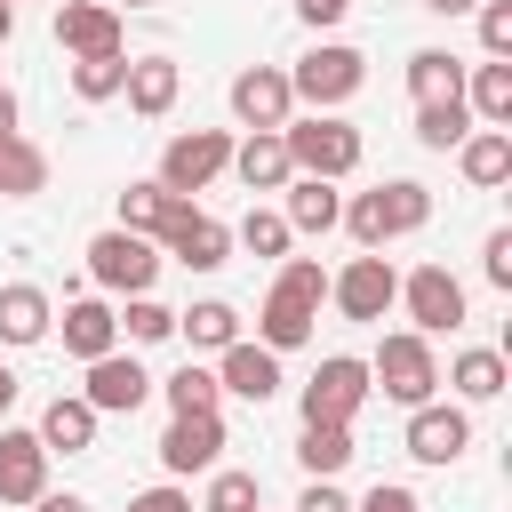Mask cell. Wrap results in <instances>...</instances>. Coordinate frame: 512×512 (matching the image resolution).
I'll return each mask as SVG.
<instances>
[{
    "instance_id": "6da1fadb",
    "label": "cell",
    "mask_w": 512,
    "mask_h": 512,
    "mask_svg": "<svg viewBox=\"0 0 512 512\" xmlns=\"http://www.w3.org/2000/svg\"><path fill=\"white\" fill-rule=\"evenodd\" d=\"M320 296H328L320 256H280V280H272V296L256 304V344H264V352H296V344H312Z\"/></svg>"
},
{
    "instance_id": "7a4b0ae2",
    "label": "cell",
    "mask_w": 512,
    "mask_h": 512,
    "mask_svg": "<svg viewBox=\"0 0 512 512\" xmlns=\"http://www.w3.org/2000/svg\"><path fill=\"white\" fill-rule=\"evenodd\" d=\"M432 224V192L416 184V176H384V184H368L360 200H344V232L360 240V248H392V240H408V232H424Z\"/></svg>"
},
{
    "instance_id": "3957f363",
    "label": "cell",
    "mask_w": 512,
    "mask_h": 512,
    "mask_svg": "<svg viewBox=\"0 0 512 512\" xmlns=\"http://www.w3.org/2000/svg\"><path fill=\"white\" fill-rule=\"evenodd\" d=\"M280 144H288V168L296 176H320V184H344L360 168V128L344 112H304V120L280 128Z\"/></svg>"
},
{
    "instance_id": "277c9868",
    "label": "cell",
    "mask_w": 512,
    "mask_h": 512,
    "mask_svg": "<svg viewBox=\"0 0 512 512\" xmlns=\"http://www.w3.org/2000/svg\"><path fill=\"white\" fill-rule=\"evenodd\" d=\"M368 392H384V400H400V408L440 400V352H432V336L392 328V336L376 344V360H368Z\"/></svg>"
},
{
    "instance_id": "5b68a950",
    "label": "cell",
    "mask_w": 512,
    "mask_h": 512,
    "mask_svg": "<svg viewBox=\"0 0 512 512\" xmlns=\"http://www.w3.org/2000/svg\"><path fill=\"white\" fill-rule=\"evenodd\" d=\"M288 88H296V104L336 112V104H352V96L368 88V56H360L352 40H320V48H304V56L288 64Z\"/></svg>"
},
{
    "instance_id": "8992f818",
    "label": "cell",
    "mask_w": 512,
    "mask_h": 512,
    "mask_svg": "<svg viewBox=\"0 0 512 512\" xmlns=\"http://www.w3.org/2000/svg\"><path fill=\"white\" fill-rule=\"evenodd\" d=\"M232 168V128H184V136H168L160 144V192H176V200H192V192H208L216 176Z\"/></svg>"
},
{
    "instance_id": "52a82bcc",
    "label": "cell",
    "mask_w": 512,
    "mask_h": 512,
    "mask_svg": "<svg viewBox=\"0 0 512 512\" xmlns=\"http://www.w3.org/2000/svg\"><path fill=\"white\" fill-rule=\"evenodd\" d=\"M88 280L112 288V296H152V280H160V248H152L144 232L104 224V232L88 240Z\"/></svg>"
},
{
    "instance_id": "ba28073f",
    "label": "cell",
    "mask_w": 512,
    "mask_h": 512,
    "mask_svg": "<svg viewBox=\"0 0 512 512\" xmlns=\"http://www.w3.org/2000/svg\"><path fill=\"white\" fill-rule=\"evenodd\" d=\"M152 248L160 256H176L184 272H216L224 256H232V224H216L208 208H192V200H168V224L152 232Z\"/></svg>"
},
{
    "instance_id": "9c48e42d",
    "label": "cell",
    "mask_w": 512,
    "mask_h": 512,
    "mask_svg": "<svg viewBox=\"0 0 512 512\" xmlns=\"http://www.w3.org/2000/svg\"><path fill=\"white\" fill-rule=\"evenodd\" d=\"M328 304H336L344 320H384V312L400 304V272H392V256L360 248L344 272H328Z\"/></svg>"
},
{
    "instance_id": "30bf717a",
    "label": "cell",
    "mask_w": 512,
    "mask_h": 512,
    "mask_svg": "<svg viewBox=\"0 0 512 512\" xmlns=\"http://www.w3.org/2000/svg\"><path fill=\"white\" fill-rule=\"evenodd\" d=\"M400 312H408L416 336H456V328H464V280H456L448 264H416V272L400 280Z\"/></svg>"
},
{
    "instance_id": "8fae6325",
    "label": "cell",
    "mask_w": 512,
    "mask_h": 512,
    "mask_svg": "<svg viewBox=\"0 0 512 512\" xmlns=\"http://www.w3.org/2000/svg\"><path fill=\"white\" fill-rule=\"evenodd\" d=\"M360 400H368V360H352V352H328V360L312 368V384L296 392L304 424H352Z\"/></svg>"
},
{
    "instance_id": "7c38bea8",
    "label": "cell",
    "mask_w": 512,
    "mask_h": 512,
    "mask_svg": "<svg viewBox=\"0 0 512 512\" xmlns=\"http://www.w3.org/2000/svg\"><path fill=\"white\" fill-rule=\"evenodd\" d=\"M232 120L240 128H288L296 120V88L280 64H240L232 72Z\"/></svg>"
},
{
    "instance_id": "4fadbf2b",
    "label": "cell",
    "mask_w": 512,
    "mask_h": 512,
    "mask_svg": "<svg viewBox=\"0 0 512 512\" xmlns=\"http://www.w3.org/2000/svg\"><path fill=\"white\" fill-rule=\"evenodd\" d=\"M400 448H408L416 464H456V456L472 448V416H464V408H448V400H424V408H408Z\"/></svg>"
},
{
    "instance_id": "5bb4252c",
    "label": "cell",
    "mask_w": 512,
    "mask_h": 512,
    "mask_svg": "<svg viewBox=\"0 0 512 512\" xmlns=\"http://www.w3.org/2000/svg\"><path fill=\"white\" fill-rule=\"evenodd\" d=\"M216 464H224V416H168L160 472L168 480H192V472H216Z\"/></svg>"
},
{
    "instance_id": "9a60e30c",
    "label": "cell",
    "mask_w": 512,
    "mask_h": 512,
    "mask_svg": "<svg viewBox=\"0 0 512 512\" xmlns=\"http://www.w3.org/2000/svg\"><path fill=\"white\" fill-rule=\"evenodd\" d=\"M80 400H88L96 416H136V408L152 400V376H144V360H128V352H104V360H88V384H80Z\"/></svg>"
},
{
    "instance_id": "2e32d148",
    "label": "cell",
    "mask_w": 512,
    "mask_h": 512,
    "mask_svg": "<svg viewBox=\"0 0 512 512\" xmlns=\"http://www.w3.org/2000/svg\"><path fill=\"white\" fill-rule=\"evenodd\" d=\"M48 496V448L24 424H0V504H40Z\"/></svg>"
},
{
    "instance_id": "e0dca14e",
    "label": "cell",
    "mask_w": 512,
    "mask_h": 512,
    "mask_svg": "<svg viewBox=\"0 0 512 512\" xmlns=\"http://www.w3.org/2000/svg\"><path fill=\"white\" fill-rule=\"evenodd\" d=\"M56 48H72V56H120V8L112 0H56Z\"/></svg>"
},
{
    "instance_id": "ac0fdd59",
    "label": "cell",
    "mask_w": 512,
    "mask_h": 512,
    "mask_svg": "<svg viewBox=\"0 0 512 512\" xmlns=\"http://www.w3.org/2000/svg\"><path fill=\"white\" fill-rule=\"evenodd\" d=\"M56 328H64V352H72L80 368H88V360H104V352H120V312H112L104 296H72Z\"/></svg>"
},
{
    "instance_id": "d6986e66",
    "label": "cell",
    "mask_w": 512,
    "mask_h": 512,
    "mask_svg": "<svg viewBox=\"0 0 512 512\" xmlns=\"http://www.w3.org/2000/svg\"><path fill=\"white\" fill-rule=\"evenodd\" d=\"M128 112L136 120H168L176 112V96H184V72H176V56H128Z\"/></svg>"
},
{
    "instance_id": "ffe728a7",
    "label": "cell",
    "mask_w": 512,
    "mask_h": 512,
    "mask_svg": "<svg viewBox=\"0 0 512 512\" xmlns=\"http://www.w3.org/2000/svg\"><path fill=\"white\" fill-rule=\"evenodd\" d=\"M216 384H224V392H240L248 408H264V400H272L288 376H280V352H264V344H248V336H240V344H224V368H216Z\"/></svg>"
},
{
    "instance_id": "44dd1931",
    "label": "cell",
    "mask_w": 512,
    "mask_h": 512,
    "mask_svg": "<svg viewBox=\"0 0 512 512\" xmlns=\"http://www.w3.org/2000/svg\"><path fill=\"white\" fill-rule=\"evenodd\" d=\"M96 424H104V416H96L80 392H56V400L40 408V424H32V432H40V448H48V456H88V448H96Z\"/></svg>"
},
{
    "instance_id": "7402d4cb",
    "label": "cell",
    "mask_w": 512,
    "mask_h": 512,
    "mask_svg": "<svg viewBox=\"0 0 512 512\" xmlns=\"http://www.w3.org/2000/svg\"><path fill=\"white\" fill-rule=\"evenodd\" d=\"M232 176L248 184V192H280L296 168H288V144H280V128H248L240 144H232Z\"/></svg>"
},
{
    "instance_id": "603a6c76",
    "label": "cell",
    "mask_w": 512,
    "mask_h": 512,
    "mask_svg": "<svg viewBox=\"0 0 512 512\" xmlns=\"http://www.w3.org/2000/svg\"><path fill=\"white\" fill-rule=\"evenodd\" d=\"M456 168H464V184H472V192L512 184V128H472V136L456 144Z\"/></svg>"
},
{
    "instance_id": "cb8c5ba5",
    "label": "cell",
    "mask_w": 512,
    "mask_h": 512,
    "mask_svg": "<svg viewBox=\"0 0 512 512\" xmlns=\"http://www.w3.org/2000/svg\"><path fill=\"white\" fill-rule=\"evenodd\" d=\"M56 328V304H48V288H32V280H8L0 288V344H40Z\"/></svg>"
},
{
    "instance_id": "d4e9b609",
    "label": "cell",
    "mask_w": 512,
    "mask_h": 512,
    "mask_svg": "<svg viewBox=\"0 0 512 512\" xmlns=\"http://www.w3.org/2000/svg\"><path fill=\"white\" fill-rule=\"evenodd\" d=\"M280 192H288V208H280L288 232H336V224H344V192H336V184H320V176H288Z\"/></svg>"
},
{
    "instance_id": "484cf974",
    "label": "cell",
    "mask_w": 512,
    "mask_h": 512,
    "mask_svg": "<svg viewBox=\"0 0 512 512\" xmlns=\"http://www.w3.org/2000/svg\"><path fill=\"white\" fill-rule=\"evenodd\" d=\"M464 112H472V128H512V64H472Z\"/></svg>"
},
{
    "instance_id": "4316f807",
    "label": "cell",
    "mask_w": 512,
    "mask_h": 512,
    "mask_svg": "<svg viewBox=\"0 0 512 512\" xmlns=\"http://www.w3.org/2000/svg\"><path fill=\"white\" fill-rule=\"evenodd\" d=\"M32 192H48V152L16 128L0 136V200H32Z\"/></svg>"
},
{
    "instance_id": "83f0119b",
    "label": "cell",
    "mask_w": 512,
    "mask_h": 512,
    "mask_svg": "<svg viewBox=\"0 0 512 512\" xmlns=\"http://www.w3.org/2000/svg\"><path fill=\"white\" fill-rule=\"evenodd\" d=\"M408 96H416V104H456V96H464V64H456L448 48H416V56H408Z\"/></svg>"
},
{
    "instance_id": "f1b7e54d",
    "label": "cell",
    "mask_w": 512,
    "mask_h": 512,
    "mask_svg": "<svg viewBox=\"0 0 512 512\" xmlns=\"http://www.w3.org/2000/svg\"><path fill=\"white\" fill-rule=\"evenodd\" d=\"M176 336H184L192 352H224V344H240V312H232L224 296H200L192 312H176Z\"/></svg>"
},
{
    "instance_id": "f546056e",
    "label": "cell",
    "mask_w": 512,
    "mask_h": 512,
    "mask_svg": "<svg viewBox=\"0 0 512 512\" xmlns=\"http://www.w3.org/2000/svg\"><path fill=\"white\" fill-rule=\"evenodd\" d=\"M448 384H456V400H464V408H480V400H496L512 376H504V352L472 344V352H456V360H448Z\"/></svg>"
},
{
    "instance_id": "4dcf8cb0",
    "label": "cell",
    "mask_w": 512,
    "mask_h": 512,
    "mask_svg": "<svg viewBox=\"0 0 512 512\" xmlns=\"http://www.w3.org/2000/svg\"><path fill=\"white\" fill-rule=\"evenodd\" d=\"M168 200H176V192H160L152 176H128V184H120V200H112V224H120V232H144V240H152V232L168 224Z\"/></svg>"
},
{
    "instance_id": "1f68e13d",
    "label": "cell",
    "mask_w": 512,
    "mask_h": 512,
    "mask_svg": "<svg viewBox=\"0 0 512 512\" xmlns=\"http://www.w3.org/2000/svg\"><path fill=\"white\" fill-rule=\"evenodd\" d=\"M160 400H168V416H216V400H224V384H216V368H200V360H184L168 384H152Z\"/></svg>"
},
{
    "instance_id": "d6a6232c",
    "label": "cell",
    "mask_w": 512,
    "mask_h": 512,
    "mask_svg": "<svg viewBox=\"0 0 512 512\" xmlns=\"http://www.w3.org/2000/svg\"><path fill=\"white\" fill-rule=\"evenodd\" d=\"M352 456H360V448H352V424H304V440H296V464H304L312 480H336Z\"/></svg>"
},
{
    "instance_id": "836d02e7",
    "label": "cell",
    "mask_w": 512,
    "mask_h": 512,
    "mask_svg": "<svg viewBox=\"0 0 512 512\" xmlns=\"http://www.w3.org/2000/svg\"><path fill=\"white\" fill-rule=\"evenodd\" d=\"M128 88V48L120 56H72V96L80 104H112Z\"/></svg>"
},
{
    "instance_id": "e575fe53",
    "label": "cell",
    "mask_w": 512,
    "mask_h": 512,
    "mask_svg": "<svg viewBox=\"0 0 512 512\" xmlns=\"http://www.w3.org/2000/svg\"><path fill=\"white\" fill-rule=\"evenodd\" d=\"M464 136H472L464 96H456V104H416V144H424V152H456Z\"/></svg>"
},
{
    "instance_id": "d590c367",
    "label": "cell",
    "mask_w": 512,
    "mask_h": 512,
    "mask_svg": "<svg viewBox=\"0 0 512 512\" xmlns=\"http://www.w3.org/2000/svg\"><path fill=\"white\" fill-rule=\"evenodd\" d=\"M232 240H240V248H248V256H272V264H280V256H288V248H296V232H288V216H280V208H248V216H240V232H232Z\"/></svg>"
},
{
    "instance_id": "8d00e7d4",
    "label": "cell",
    "mask_w": 512,
    "mask_h": 512,
    "mask_svg": "<svg viewBox=\"0 0 512 512\" xmlns=\"http://www.w3.org/2000/svg\"><path fill=\"white\" fill-rule=\"evenodd\" d=\"M256 504H264L256 472H232V464H216V472H208V496H200V512H256Z\"/></svg>"
},
{
    "instance_id": "74e56055",
    "label": "cell",
    "mask_w": 512,
    "mask_h": 512,
    "mask_svg": "<svg viewBox=\"0 0 512 512\" xmlns=\"http://www.w3.org/2000/svg\"><path fill=\"white\" fill-rule=\"evenodd\" d=\"M120 336H128V344H168V336H176V312H168L160 296H128Z\"/></svg>"
},
{
    "instance_id": "f35d334b",
    "label": "cell",
    "mask_w": 512,
    "mask_h": 512,
    "mask_svg": "<svg viewBox=\"0 0 512 512\" xmlns=\"http://www.w3.org/2000/svg\"><path fill=\"white\" fill-rule=\"evenodd\" d=\"M480 56L488 64H512V0H480Z\"/></svg>"
},
{
    "instance_id": "ab89813d",
    "label": "cell",
    "mask_w": 512,
    "mask_h": 512,
    "mask_svg": "<svg viewBox=\"0 0 512 512\" xmlns=\"http://www.w3.org/2000/svg\"><path fill=\"white\" fill-rule=\"evenodd\" d=\"M480 272H488V288H504V296H512V224H496V232H488Z\"/></svg>"
},
{
    "instance_id": "60d3db41",
    "label": "cell",
    "mask_w": 512,
    "mask_h": 512,
    "mask_svg": "<svg viewBox=\"0 0 512 512\" xmlns=\"http://www.w3.org/2000/svg\"><path fill=\"white\" fill-rule=\"evenodd\" d=\"M352 512H424V504H416V488H400V480H376V488H368Z\"/></svg>"
},
{
    "instance_id": "b9f144b4",
    "label": "cell",
    "mask_w": 512,
    "mask_h": 512,
    "mask_svg": "<svg viewBox=\"0 0 512 512\" xmlns=\"http://www.w3.org/2000/svg\"><path fill=\"white\" fill-rule=\"evenodd\" d=\"M128 512H200L176 480H160V488H144V496H128Z\"/></svg>"
},
{
    "instance_id": "7bdbcfd3",
    "label": "cell",
    "mask_w": 512,
    "mask_h": 512,
    "mask_svg": "<svg viewBox=\"0 0 512 512\" xmlns=\"http://www.w3.org/2000/svg\"><path fill=\"white\" fill-rule=\"evenodd\" d=\"M296 512H352V496H344L336 480H304V496H296Z\"/></svg>"
},
{
    "instance_id": "ee69618b",
    "label": "cell",
    "mask_w": 512,
    "mask_h": 512,
    "mask_svg": "<svg viewBox=\"0 0 512 512\" xmlns=\"http://www.w3.org/2000/svg\"><path fill=\"white\" fill-rule=\"evenodd\" d=\"M344 8H352V0H296V16H304L312 32H328V24H344Z\"/></svg>"
},
{
    "instance_id": "f6af8a7d",
    "label": "cell",
    "mask_w": 512,
    "mask_h": 512,
    "mask_svg": "<svg viewBox=\"0 0 512 512\" xmlns=\"http://www.w3.org/2000/svg\"><path fill=\"white\" fill-rule=\"evenodd\" d=\"M32 512H88V504H80V496H72V488H64V496H56V488H48V496H40V504H32Z\"/></svg>"
},
{
    "instance_id": "bcb514c9",
    "label": "cell",
    "mask_w": 512,
    "mask_h": 512,
    "mask_svg": "<svg viewBox=\"0 0 512 512\" xmlns=\"http://www.w3.org/2000/svg\"><path fill=\"white\" fill-rule=\"evenodd\" d=\"M424 8H432V16H472L480 0H424Z\"/></svg>"
},
{
    "instance_id": "7dc6e473",
    "label": "cell",
    "mask_w": 512,
    "mask_h": 512,
    "mask_svg": "<svg viewBox=\"0 0 512 512\" xmlns=\"http://www.w3.org/2000/svg\"><path fill=\"white\" fill-rule=\"evenodd\" d=\"M8 408H16V368L0 360V416H8Z\"/></svg>"
},
{
    "instance_id": "c3c4849f",
    "label": "cell",
    "mask_w": 512,
    "mask_h": 512,
    "mask_svg": "<svg viewBox=\"0 0 512 512\" xmlns=\"http://www.w3.org/2000/svg\"><path fill=\"white\" fill-rule=\"evenodd\" d=\"M0 136H16V96L0 88Z\"/></svg>"
},
{
    "instance_id": "681fc988",
    "label": "cell",
    "mask_w": 512,
    "mask_h": 512,
    "mask_svg": "<svg viewBox=\"0 0 512 512\" xmlns=\"http://www.w3.org/2000/svg\"><path fill=\"white\" fill-rule=\"evenodd\" d=\"M8 32H16V8H8V0H0V48H8Z\"/></svg>"
},
{
    "instance_id": "f907efd6",
    "label": "cell",
    "mask_w": 512,
    "mask_h": 512,
    "mask_svg": "<svg viewBox=\"0 0 512 512\" xmlns=\"http://www.w3.org/2000/svg\"><path fill=\"white\" fill-rule=\"evenodd\" d=\"M112 8H152V0H112Z\"/></svg>"
},
{
    "instance_id": "816d5d0a",
    "label": "cell",
    "mask_w": 512,
    "mask_h": 512,
    "mask_svg": "<svg viewBox=\"0 0 512 512\" xmlns=\"http://www.w3.org/2000/svg\"><path fill=\"white\" fill-rule=\"evenodd\" d=\"M8 8H16V0H8Z\"/></svg>"
},
{
    "instance_id": "f5cc1de1",
    "label": "cell",
    "mask_w": 512,
    "mask_h": 512,
    "mask_svg": "<svg viewBox=\"0 0 512 512\" xmlns=\"http://www.w3.org/2000/svg\"><path fill=\"white\" fill-rule=\"evenodd\" d=\"M256 512H264V504H256Z\"/></svg>"
}]
</instances>
